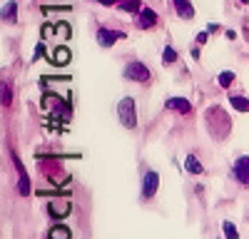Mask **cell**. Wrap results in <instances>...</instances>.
<instances>
[{"label":"cell","instance_id":"obj_1","mask_svg":"<svg viewBox=\"0 0 249 239\" xmlns=\"http://www.w3.org/2000/svg\"><path fill=\"white\" fill-rule=\"evenodd\" d=\"M117 115H120V122L127 127V130H135L137 127V110H135V100L132 97H122L120 100Z\"/></svg>","mask_w":249,"mask_h":239},{"label":"cell","instance_id":"obj_2","mask_svg":"<svg viewBox=\"0 0 249 239\" xmlns=\"http://www.w3.org/2000/svg\"><path fill=\"white\" fill-rule=\"evenodd\" d=\"M122 75L127 77V80H132V83H150V68L144 65V63H140V60H135V63H127V68L122 70Z\"/></svg>","mask_w":249,"mask_h":239},{"label":"cell","instance_id":"obj_3","mask_svg":"<svg viewBox=\"0 0 249 239\" xmlns=\"http://www.w3.org/2000/svg\"><path fill=\"white\" fill-rule=\"evenodd\" d=\"M232 177L237 179L239 185L249 187V154H242L237 162H234V167H232Z\"/></svg>","mask_w":249,"mask_h":239},{"label":"cell","instance_id":"obj_4","mask_svg":"<svg viewBox=\"0 0 249 239\" xmlns=\"http://www.w3.org/2000/svg\"><path fill=\"white\" fill-rule=\"evenodd\" d=\"M10 157H13V162H15V170H18V174H20V182H18V192L23 194V197H28L30 194V177H28V172H25V165L18 159V154L15 152H10Z\"/></svg>","mask_w":249,"mask_h":239},{"label":"cell","instance_id":"obj_5","mask_svg":"<svg viewBox=\"0 0 249 239\" xmlns=\"http://www.w3.org/2000/svg\"><path fill=\"white\" fill-rule=\"evenodd\" d=\"M122 37H124V33H122V30L100 28V30H97V45H100V48H110V45H115L117 40H122Z\"/></svg>","mask_w":249,"mask_h":239},{"label":"cell","instance_id":"obj_6","mask_svg":"<svg viewBox=\"0 0 249 239\" xmlns=\"http://www.w3.org/2000/svg\"><path fill=\"white\" fill-rule=\"evenodd\" d=\"M135 25H137L140 30L155 28V25H157V13H155V10H150V8H142V10L137 13V17H135Z\"/></svg>","mask_w":249,"mask_h":239},{"label":"cell","instance_id":"obj_7","mask_svg":"<svg viewBox=\"0 0 249 239\" xmlns=\"http://www.w3.org/2000/svg\"><path fill=\"white\" fill-rule=\"evenodd\" d=\"M157 185H160V174H157L155 170H150L147 174H144V179H142V197H144V199L155 197V192H157Z\"/></svg>","mask_w":249,"mask_h":239},{"label":"cell","instance_id":"obj_8","mask_svg":"<svg viewBox=\"0 0 249 239\" xmlns=\"http://www.w3.org/2000/svg\"><path fill=\"white\" fill-rule=\"evenodd\" d=\"M167 110H175L179 115H190L192 112V105H190V100H184V97H167Z\"/></svg>","mask_w":249,"mask_h":239},{"label":"cell","instance_id":"obj_9","mask_svg":"<svg viewBox=\"0 0 249 239\" xmlns=\"http://www.w3.org/2000/svg\"><path fill=\"white\" fill-rule=\"evenodd\" d=\"M70 209H72V205L65 202V199H55V202L48 205V212H50V217H55V219H62L65 214H70Z\"/></svg>","mask_w":249,"mask_h":239},{"label":"cell","instance_id":"obj_10","mask_svg":"<svg viewBox=\"0 0 249 239\" xmlns=\"http://www.w3.org/2000/svg\"><path fill=\"white\" fill-rule=\"evenodd\" d=\"M172 5H175V13L182 20H192L195 17V8H192L190 0H172Z\"/></svg>","mask_w":249,"mask_h":239},{"label":"cell","instance_id":"obj_11","mask_svg":"<svg viewBox=\"0 0 249 239\" xmlns=\"http://www.w3.org/2000/svg\"><path fill=\"white\" fill-rule=\"evenodd\" d=\"M230 105L239 112H249V100L242 97V95H230Z\"/></svg>","mask_w":249,"mask_h":239},{"label":"cell","instance_id":"obj_12","mask_svg":"<svg viewBox=\"0 0 249 239\" xmlns=\"http://www.w3.org/2000/svg\"><path fill=\"white\" fill-rule=\"evenodd\" d=\"M184 170L192 172V174H202V172H204V167L199 165V159H197L195 154H190V157L184 159Z\"/></svg>","mask_w":249,"mask_h":239},{"label":"cell","instance_id":"obj_13","mask_svg":"<svg viewBox=\"0 0 249 239\" xmlns=\"http://www.w3.org/2000/svg\"><path fill=\"white\" fill-rule=\"evenodd\" d=\"M3 20H5V23H15V20H18V3H13V0H10V3H5Z\"/></svg>","mask_w":249,"mask_h":239},{"label":"cell","instance_id":"obj_14","mask_svg":"<svg viewBox=\"0 0 249 239\" xmlns=\"http://www.w3.org/2000/svg\"><path fill=\"white\" fill-rule=\"evenodd\" d=\"M50 239H70V229L62 227V224H55L50 229Z\"/></svg>","mask_w":249,"mask_h":239},{"label":"cell","instance_id":"obj_15","mask_svg":"<svg viewBox=\"0 0 249 239\" xmlns=\"http://www.w3.org/2000/svg\"><path fill=\"white\" fill-rule=\"evenodd\" d=\"M140 5H142L140 0H122L117 8H120V10H127V13H140V10H142Z\"/></svg>","mask_w":249,"mask_h":239},{"label":"cell","instance_id":"obj_16","mask_svg":"<svg viewBox=\"0 0 249 239\" xmlns=\"http://www.w3.org/2000/svg\"><path fill=\"white\" fill-rule=\"evenodd\" d=\"M217 83H219V87H230V85L234 83V72H232V70H224V72H219Z\"/></svg>","mask_w":249,"mask_h":239},{"label":"cell","instance_id":"obj_17","mask_svg":"<svg viewBox=\"0 0 249 239\" xmlns=\"http://www.w3.org/2000/svg\"><path fill=\"white\" fill-rule=\"evenodd\" d=\"M177 60V52H175V48L172 45H164V52H162V63L164 65H172Z\"/></svg>","mask_w":249,"mask_h":239},{"label":"cell","instance_id":"obj_18","mask_svg":"<svg viewBox=\"0 0 249 239\" xmlns=\"http://www.w3.org/2000/svg\"><path fill=\"white\" fill-rule=\"evenodd\" d=\"M222 232H224V239H239V232L232 222H224L222 224Z\"/></svg>","mask_w":249,"mask_h":239},{"label":"cell","instance_id":"obj_19","mask_svg":"<svg viewBox=\"0 0 249 239\" xmlns=\"http://www.w3.org/2000/svg\"><path fill=\"white\" fill-rule=\"evenodd\" d=\"M68 60H70V52H68L65 48H60V50L55 52V57H53V63H55V65H65Z\"/></svg>","mask_w":249,"mask_h":239},{"label":"cell","instance_id":"obj_20","mask_svg":"<svg viewBox=\"0 0 249 239\" xmlns=\"http://www.w3.org/2000/svg\"><path fill=\"white\" fill-rule=\"evenodd\" d=\"M3 107H10V87H8V83H3Z\"/></svg>","mask_w":249,"mask_h":239},{"label":"cell","instance_id":"obj_21","mask_svg":"<svg viewBox=\"0 0 249 239\" xmlns=\"http://www.w3.org/2000/svg\"><path fill=\"white\" fill-rule=\"evenodd\" d=\"M95 3H102V5H120L122 0H95Z\"/></svg>","mask_w":249,"mask_h":239},{"label":"cell","instance_id":"obj_22","mask_svg":"<svg viewBox=\"0 0 249 239\" xmlns=\"http://www.w3.org/2000/svg\"><path fill=\"white\" fill-rule=\"evenodd\" d=\"M207 37H210V33H199V35H197V43H199V45L207 43Z\"/></svg>","mask_w":249,"mask_h":239},{"label":"cell","instance_id":"obj_23","mask_svg":"<svg viewBox=\"0 0 249 239\" xmlns=\"http://www.w3.org/2000/svg\"><path fill=\"white\" fill-rule=\"evenodd\" d=\"M239 3H249V0H239Z\"/></svg>","mask_w":249,"mask_h":239}]
</instances>
